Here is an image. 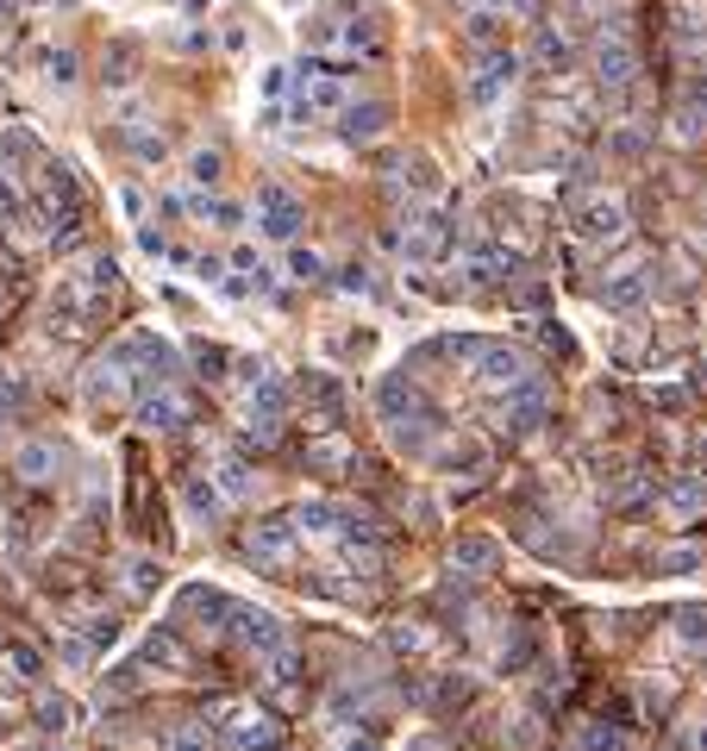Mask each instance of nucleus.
Returning <instances> with one entry per match:
<instances>
[{"mask_svg": "<svg viewBox=\"0 0 707 751\" xmlns=\"http://www.w3.org/2000/svg\"><path fill=\"white\" fill-rule=\"evenodd\" d=\"M144 657H151V664H163V670H182V664H189V657H182V645H175V633H151V639H144Z\"/></svg>", "mask_w": 707, "mask_h": 751, "instance_id": "nucleus-28", "label": "nucleus"}, {"mask_svg": "<svg viewBox=\"0 0 707 751\" xmlns=\"http://www.w3.org/2000/svg\"><path fill=\"white\" fill-rule=\"evenodd\" d=\"M138 420L151 426V432H182V426H189V401H182L175 388H157V395L138 401Z\"/></svg>", "mask_w": 707, "mask_h": 751, "instance_id": "nucleus-14", "label": "nucleus"}, {"mask_svg": "<svg viewBox=\"0 0 707 751\" xmlns=\"http://www.w3.org/2000/svg\"><path fill=\"white\" fill-rule=\"evenodd\" d=\"M25 407V383H20V369H0V414H20Z\"/></svg>", "mask_w": 707, "mask_h": 751, "instance_id": "nucleus-34", "label": "nucleus"}, {"mask_svg": "<svg viewBox=\"0 0 707 751\" xmlns=\"http://www.w3.org/2000/svg\"><path fill=\"white\" fill-rule=\"evenodd\" d=\"M533 63H538V69H564V63H570V44H564V32L538 25V39H533Z\"/></svg>", "mask_w": 707, "mask_h": 751, "instance_id": "nucleus-23", "label": "nucleus"}, {"mask_svg": "<svg viewBox=\"0 0 707 751\" xmlns=\"http://www.w3.org/2000/svg\"><path fill=\"white\" fill-rule=\"evenodd\" d=\"M594 76H601L608 95L632 88V76H639V51L626 44V32H601V44H594Z\"/></svg>", "mask_w": 707, "mask_h": 751, "instance_id": "nucleus-7", "label": "nucleus"}, {"mask_svg": "<svg viewBox=\"0 0 707 751\" xmlns=\"http://www.w3.org/2000/svg\"><path fill=\"white\" fill-rule=\"evenodd\" d=\"M57 463H63V451L51 439H25L20 451H13V470H20L25 482H51L57 476Z\"/></svg>", "mask_w": 707, "mask_h": 751, "instance_id": "nucleus-16", "label": "nucleus"}, {"mask_svg": "<svg viewBox=\"0 0 707 751\" xmlns=\"http://www.w3.org/2000/svg\"><path fill=\"white\" fill-rule=\"evenodd\" d=\"M207 727H219L232 751H276L282 745V727H276V714L257 708V701H213Z\"/></svg>", "mask_w": 707, "mask_h": 751, "instance_id": "nucleus-1", "label": "nucleus"}, {"mask_svg": "<svg viewBox=\"0 0 707 751\" xmlns=\"http://www.w3.org/2000/svg\"><path fill=\"white\" fill-rule=\"evenodd\" d=\"M0 219H7V226H25V201H20V189H13L7 175H0Z\"/></svg>", "mask_w": 707, "mask_h": 751, "instance_id": "nucleus-36", "label": "nucleus"}, {"mask_svg": "<svg viewBox=\"0 0 707 751\" xmlns=\"http://www.w3.org/2000/svg\"><path fill=\"white\" fill-rule=\"evenodd\" d=\"M514 69H519L514 51H489V57L476 63V76H470V100H495V95H507Z\"/></svg>", "mask_w": 707, "mask_h": 751, "instance_id": "nucleus-13", "label": "nucleus"}, {"mask_svg": "<svg viewBox=\"0 0 707 751\" xmlns=\"http://www.w3.org/2000/svg\"><path fill=\"white\" fill-rule=\"evenodd\" d=\"M226 633L245 645L250 657H269V652H282L288 633H282V620L269 614V608H245V601H232V620H226Z\"/></svg>", "mask_w": 707, "mask_h": 751, "instance_id": "nucleus-4", "label": "nucleus"}, {"mask_svg": "<svg viewBox=\"0 0 707 751\" xmlns=\"http://www.w3.org/2000/svg\"><path fill=\"white\" fill-rule=\"evenodd\" d=\"M76 289H82V301H88V308H100V301L119 289V264H114V257H88V264H82V276H76Z\"/></svg>", "mask_w": 707, "mask_h": 751, "instance_id": "nucleus-17", "label": "nucleus"}, {"mask_svg": "<svg viewBox=\"0 0 707 751\" xmlns=\"http://www.w3.org/2000/svg\"><path fill=\"white\" fill-rule=\"evenodd\" d=\"M39 720H44V732H63L69 720H76V708H69L63 695H39Z\"/></svg>", "mask_w": 707, "mask_h": 751, "instance_id": "nucleus-31", "label": "nucleus"}, {"mask_svg": "<svg viewBox=\"0 0 707 751\" xmlns=\"http://www.w3.org/2000/svg\"><path fill=\"white\" fill-rule=\"evenodd\" d=\"M601 308H613V313H632V308H645V294H651V282H645V264H626V270H613L608 282H601Z\"/></svg>", "mask_w": 707, "mask_h": 751, "instance_id": "nucleus-11", "label": "nucleus"}, {"mask_svg": "<svg viewBox=\"0 0 707 751\" xmlns=\"http://www.w3.org/2000/svg\"><path fill=\"white\" fill-rule=\"evenodd\" d=\"M126 589H132V596H151V589H163V564L138 558L132 570H126Z\"/></svg>", "mask_w": 707, "mask_h": 751, "instance_id": "nucleus-29", "label": "nucleus"}, {"mask_svg": "<svg viewBox=\"0 0 707 751\" xmlns=\"http://www.w3.org/2000/svg\"><path fill=\"white\" fill-rule=\"evenodd\" d=\"M444 250H451V219H444L439 207L407 213V232H401V257H407V264H439Z\"/></svg>", "mask_w": 707, "mask_h": 751, "instance_id": "nucleus-3", "label": "nucleus"}, {"mask_svg": "<svg viewBox=\"0 0 707 751\" xmlns=\"http://www.w3.org/2000/svg\"><path fill=\"white\" fill-rule=\"evenodd\" d=\"M701 507H707V482L701 476H683V482H669V489H664V514H669V521H695Z\"/></svg>", "mask_w": 707, "mask_h": 751, "instance_id": "nucleus-18", "label": "nucleus"}, {"mask_svg": "<svg viewBox=\"0 0 707 751\" xmlns=\"http://www.w3.org/2000/svg\"><path fill=\"white\" fill-rule=\"evenodd\" d=\"M288 270H294V282H320L325 257H320V250H294V257H288Z\"/></svg>", "mask_w": 707, "mask_h": 751, "instance_id": "nucleus-35", "label": "nucleus"}, {"mask_svg": "<svg viewBox=\"0 0 707 751\" xmlns=\"http://www.w3.org/2000/svg\"><path fill=\"white\" fill-rule=\"evenodd\" d=\"M189 213L201 219V226H219V232H232L238 219H245V213L232 207V201H207V194H201V201H189Z\"/></svg>", "mask_w": 707, "mask_h": 751, "instance_id": "nucleus-26", "label": "nucleus"}, {"mask_svg": "<svg viewBox=\"0 0 707 751\" xmlns=\"http://www.w3.org/2000/svg\"><path fill=\"white\" fill-rule=\"evenodd\" d=\"M245 558L264 564V570H288V558H294V526L288 521H257L245 539Z\"/></svg>", "mask_w": 707, "mask_h": 751, "instance_id": "nucleus-10", "label": "nucleus"}, {"mask_svg": "<svg viewBox=\"0 0 707 751\" xmlns=\"http://www.w3.org/2000/svg\"><path fill=\"white\" fill-rule=\"evenodd\" d=\"M213 482H219V495H226V501H245L250 489H257V476H250V470H245V463H238V458H219V470H213Z\"/></svg>", "mask_w": 707, "mask_h": 751, "instance_id": "nucleus-21", "label": "nucleus"}, {"mask_svg": "<svg viewBox=\"0 0 707 751\" xmlns=\"http://www.w3.org/2000/svg\"><path fill=\"white\" fill-rule=\"evenodd\" d=\"M545 401H551L545 376H526L519 388H507V395H501V426H507V432H533V426L545 420Z\"/></svg>", "mask_w": 707, "mask_h": 751, "instance_id": "nucleus-8", "label": "nucleus"}, {"mask_svg": "<svg viewBox=\"0 0 707 751\" xmlns=\"http://www.w3.org/2000/svg\"><path fill=\"white\" fill-rule=\"evenodd\" d=\"M676 138H701V114H695V107H683V114H676Z\"/></svg>", "mask_w": 707, "mask_h": 751, "instance_id": "nucleus-37", "label": "nucleus"}, {"mask_svg": "<svg viewBox=\"0 0 707 751\" xmlns=\"http://www.w3.org/2000/svg\"><path fill=\"white\" fill-rule=\"evenodd\" d=\"M0 157H7V175H13V163L39 157V138L25 132V126H13V132H0Z\"/></svg>", "mask_w": 707, "mask_h": 751, "instance_id": "nucleus-27", "label": "nucleus"}, {"mask_svg": "<svg viewBox=\"0 0 707 751\" xmlns=\"http://www.w3.org/2000/svg\"><path fill=\"white\" fill-rule=\"evenodd\" d=\"M495 564H501V545L482 539V533H470V539L451 545V570H458V577H489Z\"/></svg>", "mask_w": 707, "mask_h": 751, "instance_id": "nucleus-15", "label": "nucleus"}, {"mask_svg": "<svg viewBox=\"0 0 707 751\" xmlns=\"http://www.w3.org/2000/svg\"><path fill=\"white\" fill-rule=\"evenodd\" d=\"M676 639H683V652L707 657V608H683L676 614Z\"/></svg>", "mask_w": 707, "mask_h": 751, "instance_id": "nucleus-22", "label": "nucleus"}, {"mask_svg": "<svg viewBox=\"0 0 707 751\" xmlns=\"http://www.w3.org/2000/svg\"><path fill=\"white\" fill-rule=\"evenodd\" d=\"M376 414H383L388 426L401 420H432V401H426V388L407 376V369H395V376H383L376 383Z\"/></svg>", "mask_w": 707, "mask_h": 751, "instance_id": "nucleus-5", "label": "nucleus"}, {"mask_svg": "<svg viewBox=\"0 0 707 751\" xmlns=\"http://www.w3.org/2000/svg\"><path fill=\"white\" fill-rule=\"evenodd\" d=\"M0 13H7V0H0Z\"/></svg>", "mask_w": 707, "mask_h": 751, "instance_id": "nucleus-39", "label": "nucleus"}, {"mask_svg": "<svg viewBox=\"0 0 707 751\" xmlns=\"http://www.w3.org/2000/svg\"><path fill=\"white\" fill-rule=\"evenodd\" d=\"M257 232H264V238H276V245H288V238L301 232V201L269 182V189L257 194Z\"/></svg>", "mask_w": 707, "mask_h": 751, "instance_id": "nucleus-9", "label": "nucleus"}, {"mask_svg": "<svg viewBox=\"0 0 707 751\" xmlns=\"http://www.w3.org/2000/svg\"><path fill=\"white\" fill-rule=\"evenodd\" d=\"M39 670H44V657L32 652V645H7V652H0V683H32Z\"/></svg>", "mask_w": 707, "mask_h": 751, "instance_id": "nucleus-20", "label": "nucleus"}, {"mask_svg": "<svg viewBox=\"0 0 707 751\" xmlns=\"http://www.w3.org/2000/svg\"><path fill=\"white\" fill-rule=\"evenodd\" d=\"M470 369H476V383H482V388H495V395H507V388H519L526 376H538V369L526 364L514 345H501V339H482L476 357H470Z\"/></svg>", "mask_w": 707, "mask_h": 751, "instance_id": "nucleus-2", "label": "nucleus"}, {"mask_svg": "<svg viewBox=\"0 0 707 751\" xmlns=\"http://www.w3.org/2000/svg\"><path fill=\"white\" fill-rule=\"evenodd\" d=\"M182 507H189V521H213V514L226 507V495H219V482H213V476H189Z\"/></svg>", "mask_w": 707, "mask_h": 751, "instance_id": "nucleus-19", "label": "nucleus"}, {"mask_svg": "<svg viewBox=\"0 0 707 751\" xmlns=\"http://www.w3.org/2000/svg\"><path fill=\"white\" fill-rule=\"evenodd\" d=\"M163 751H213V732H207V720H182V727H170V739H163Z\"/></svg>", "mask_w": 707, "mask_h": 751, "instance_id": "nucleus-25", "label": "nucleus"}, {"mask_svg": "<svg viewBox=\"0 0 707 751\" xmlns=\"http://www.w3.org/2000/svg\"><path fill=\"white\" fill-rule=\"evenodd\" d=\"M383 126H388L383 100H344V114H339V138H344V144H369V138H383Z\"/></svg>", "mask_w": 707, "mask_h": 751, "instance_id": "nucleus-12", "label": "nucleus"}, {"mask_svg": "<svg viewBox=\"0 0 707 751\" xmlns=\"http://www.w3.org/2000/svg\"><path fill=\"white\" fill-rule=\"evenodd\" d=\"M570 226H576L582 245H620V238H626V201L601 194V201H589V207H576Z\"/></svg>", "mask_w": 707, "mask_h": 751, "instance_id": "nucleus-6", "label": "nucleus"}, {"mask_svg": "<svg viewBox=\"0 0 707 751\" xmlns=\"http://www.w3.org/2000/svg\"><path fill=\"white\" fill-rule=\"evenodd\" d=\"M339 751H383V745H376V739H357V732H351V739H339Z\"/></svg>", "mask_w": 707, "mask_h": 751, "instance_id": "nucleus-38", "label": "nucleus"}, {"mask_svg": "<svg viewBox=\"0 0 707 751\" xmlns=\"http://www.w3.org/2000/svg\"><path fill=\"white\" fill-rule=\"evenodd\" d=\"M219 170H226V163H219V151H194L189 157V182H194V189H213V182H219Z\"/></svg>", "mask_w": 707, "mask_h": 751, "instance_id": "nucleus-30", "label": "nucleus"}, {"mask_svg": "<svg viewBox=\"0 0 707 751\" xmlns=\"http://www.w3.org/2000/svg\"><path fill=\"white\" fill-rule=\"evenodd\" d=\"M582 751H639V745H632L620 727H608V720H589V727H582Z\"/></svg>", "mask_w": 707, "mask_h": 751, "instance_id": "nucleus-24", "label": "nucleus"}, {"mask_svg": "<svg viewBox=\"0 0 707 751\" xmlns=\"http://www.w3.org/2000/svg\"><path fill=\"white\" fill-rule=\"evenodd\" d=\"M288 88H294V69H282V63H269L264 76H257V95L264 100H288Z\"/></svg>", "mask_w": 707, "mask_h": 751, "instance_id": "nucleus-32", "label": "nucleus"}, {"mask_svg": "<svg viewBox=\"0 0 707 751\" xmlns=\"http://www.w3.org/2000/svg\"><path fill=\"white\" fill-rule=\"evenodd\" d=\"M44 82H51V88H69V82H76V57H69V51H44Z\"/></svg>", "mask_w": 707, "mask_h": 751, "instance_id": "nucleus-33", "label": "nucleus"}]
</instances>
